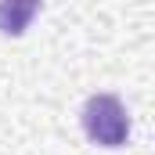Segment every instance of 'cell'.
<instances>
[{
	"label": "cell",
	"mask_w": 155,
	"mask_h": 155,
	"mask_svg": "<svg viewBox=\"0 0 155 155\" xmlns=\"http://www.w3.org/2000/svg\"><path fill=\"white\" fill-rule=\"evenodd\" d=\"M40 11L36 0H4L0 4V33H22L29 25V18Z\"/></svg>",
	"instance_id": "cell-2"
},
{
	"label": "cell",
	"mask_w": 155,
	"mask_h": 155,
	"mask_svg": "<svg viewBox=\"0 0 155 155\" xmlns=\"http://www.w3.org/2000/svg\"><path fill=\"white\" fill-rule=\"evenodd\" d=\"M83 130L90 141H97L105 148H119L130 137V116L116 94H94L83 105Z\"/></svg>",
	"instance_id": "cell-1"
}]
</instances>
